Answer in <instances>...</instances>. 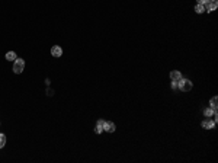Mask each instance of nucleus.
I'll return each mask as SVG.
<instances>
[{
	"instance_id": "obj_1",
	"label": "nucleus",
	"mask_w": 218,
	"mask_h": 163,
	"mask_svg": "<svg viewBox=\"0 0 218 163\" xmlns=\"http://www.w3.org/2000/svg\"><path fill=\"white\" fill-rule=\"evenodd\" d=\"M177 87L182 92H189V90H192L194 85H192V82L189 79H180V80H177Z\"/></svg>"
},
{
	"instance_id": "obj_2",
	"label": "nucleus",
	"mask_w": 218,
	"mask_h": 163,
	"mask_svg": "<svg viewBox=\"0 0 218 163\" xmlns=\"http://www.w3.org/2000/svg\"><path fill=\"white\" fill-rule=\"evenodd\" d=\"M23 69H25V61H23V58H16V60L13 61V71H15L16 74H20V73L23 71Z\"/></svg>"
},
{
	"instance_id": "obj_3",
	"label": "nucleus",
	"mask_w": 218,
	"mask_h": 163,
	"mask_svg": "<svg viewBox=\"0 0 218 163\" xmlns=\"http://www.w3.org/2000/svg\"><path fill=\"white\" fill-rule=\"evenodd\" d=\"M204 6H205V10H207L208 13H210V12H214L218 7V0H207Z\"/></svg>"
},
{
	"instance_id": "obj_4",
	"label": "nucleus",
	"mask_w": 218,
	"mask_h": 163,
	"mask_svg": "<svg viewBox=\"0 0 218 163\" xmlns=\"http://www.w3.org/2000/svg\"><path fill=\"white\" fill-rule=\"evenodd\" d=\"M51 55H52V57H55V58L61 57V55H63V50H61V47L54 45V47L51 48Z\"/></svg>"
},
{
	"instance_id": "obj_5",
	"label": "nucleus",
	"mask_w": 218,
	"mask_h": 163,
	"mask_svg": "<svg viewBox=\"0 0 218 163\" xmlns=\"http://www.w3.org/2000/svg\"><path fill=\"white\" fill-rule=\"evenodd\" d=\"M115 124L112 122V121H105V125H103V131H106V133H113L115 131Z\"/></svg>"
},
{
	"instance_id": "obj_6",
	"label": "nucleus",
	"mask_w": 218,
	"mask_h": 163,
	"mask_svg": "<svg viewBox=\"0 0 218 163\" xmlns=\"http://www.w3.org/2000/svg\"><path fill=\"white\" fill-rule=\"evenodd\" d=\"M170 79H172L173 82H177V80L182 79V73H180L179 70H173V71H170Z\"/></svg>"
},
{
	"instance_id": "obj_7",
	"label": "nucleus",
	"mask_w": 218,
	"mask_h": 163,
	"mask_svg": "<svg viewBox=\"0 0 218 163\" xmlns=\"http://www.w3.org/2000/svg\"><path fill=\"white\" fill-rule=\"evenodd\" d=\"M214 127H215V122H214V121H210V120L202 121V128H205V130H212Z\"/></svg>"
},
{
	"instance_id": "obj_8",
	"label": "nucleus",
	"mask_w": 218,
	"mask_h": 163,
	"mask_svg": "<svg viewBox=\"0 0 218 163\" xmlns=\"http://www.w3.org/2000/svg\"><path fill=\"white\" fill-rule=\"evenodd\" d=\"M103 125H105V121H103V120H99L98 124H96V127H95V133H96V134H101V133L103 131Z\"/></svg>"
},
{
	"instance_id": "obj_9",
	"label": "nucleus",
	"mask_w": 218,
	"mask_h": 163,
	"mask_svg": "<svg viewBox=\"0 0 218 163\" xmlns=\"http://www.w3.org/2000/svg\"><path fill=\"white\" fill-rule=\"evenodd\" d=\"M195 12L199 15V13H204L205 12V6L204 4H201V3H196V6H195Z\"/></svg>"
},
{
	"instance_id": "obj_10",
	"label": "nucleus",
	"mask_w": 218,
	"mask_h": 163,
	"mask_svg": "<svg viewBox=\"0 0 218 163\" xmlns=\"http://www.w3.org/2000/svg\"><path fill=\"white\" fill-rule=\"evenodd\" d=\"M17 57H16V52H13V51H9L7 54H6V60H9V61H15Z\"/></svg>"
},
{
	"instance_id": "obj_11",
	"label": "nucleus",
	"mask_w": 218,
	"mask_h": 163,
	"mask_svg": "<svg viewBox=\"0 0 218 163\" xmlns=\"http://www.w3.org/2000/svg\"><path fill=\"white\" fill-rule=\"evenodd\" d=\"M204 114H205V117H214V115H217V111H214L212 108H208V109H205L204 111Z\"/></svg>"
},
{
	"instance_id": "obj_12",
	"label": "nucleus",
	"mask_w": 218,
	"mask_h": 163,
	"mask_svg": "<svg viewBox=\"0 0 218 163\" xmlns=\"http://www.w3.org/2000/svg\"><path fill=\"white\" fill-rule=\"evenodd\" d=\"M210 105H211V108H212L214 111H217V106H218V99H217V96H214V98L211 99Z\"/></svg>"
},
{
	"instance_id": "obj_13",
	"label": "nucleus",
	"mask_w": 218,
	"mask_h": 163,
	"mask_svg": "<svg viewBox=\"0 0 218 163\" xmlns=\"http://www.w3.org/2000/svg\"><path fill=\"white\" fill-rule=\"evenodd\" d=\"M4 144H6V136L0 133V149H3Z\"/></svg>"
},
{
	"instance_id": "obj_14",
	"label": "nucleus",
	"mask_w": 218,
	"mask_h": 163,
	"mask_svg": "<svg viewBox=\"0 0 218 163\" xmlns=\"http://www.w3.org/2000/svg\"><path fill=\"white\" fill-rule=\"evenodd\" d=\"M172 89H173V90L177 89V82H172Z\"/></svg>"
},
{
	"instance_id": "obj_15",
	"label": "nucleus",
	"mask_w": 218,
	"mask_h": 163,
	"mask_svg": "<svg viewBox=\"0 0 218 163\" xmlns=\"http://www.w3.org/2000/svg\"><path fill=\"white\" fill-rule=\"evenodd\" d=\"M196 1H198V3H201V4H205V1H207V0H196Z\"/></svg>"
}]
</instances>
